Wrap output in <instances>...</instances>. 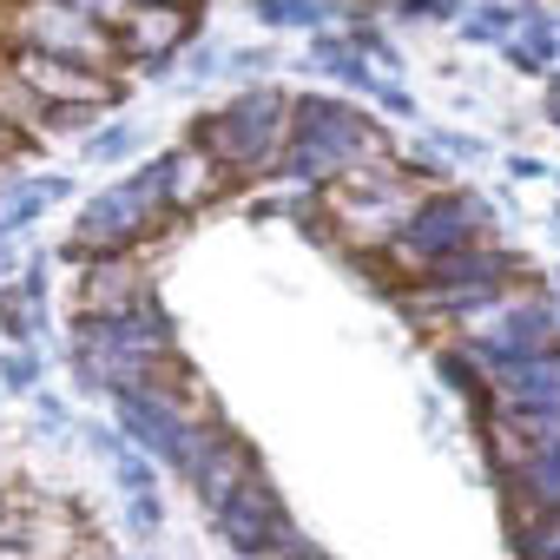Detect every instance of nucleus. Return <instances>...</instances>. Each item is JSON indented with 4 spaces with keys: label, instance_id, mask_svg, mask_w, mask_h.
<instances>
[{
    "label": "nucleus",
    "instance_id": "obj_1",
    "mask_svg": "<svg viewBox=\"0 0 560 560\" xmlns=\"http://www.w3.org/2000/svg\"><path fill=\"white\" fill-rule=\"evenodd\" d=\"M324 205H330L343 244H357V250H389V244L402 237V224L422 211V191H416L402 172H389L383 159H370V165L330 178V198H324Z\"/></svg>",
    "mask_w": 560,
    "mask_h": 560
},
{
    "label": "nucleus",
    "instance_id": "obj_2",
    "mask_svg": "<svg viewBox=\"0 0 560 560\" xmlns=\"http://www.w3.org/2000/svg\"><path fill=\"white\" fill-rule=\"evenodd\" d=\"M291 100H277V93H244L231 100L218 119H205L198 145L224 165V172H264L291 152Z\"/></svg>",
    "mask_w": 560,
    "mask_h": 560
},
{
    "label": "nucleus",
    "instance_id": "obj_3",
    "mask_svg": "<svg viewBox=\"0 0 560 560\" xmlns=\"http://www.w3.org/2000/svg\"><path fill=\"white\" fill-rule=\"evenodd\" d=\"M80 357L93 376H106L113 389H139L159 370H172V343L159 330L152 311H126V317H86L80 330Z\"/></svg>",
    "mask_w": 560,
    "mask_h": 560
},
{
    "label": "nucleus",
    "instance_id": "obj_4",
    "mask_svg": "<svg viewBox=\"0 0 560 560\" xmlns=\"http://www.w3.org/2000/svg\"><path fill=\"white\" fill-rule=\"evenodd\" d=\"M284 159H291L304 178H343V172L383 159V145H376V132H370L357 113L311 100V106H298V119H291V152H284Z\"/></svg>",
    "mask_w": 560,
    "mask_h": 560
},
{
    "label": "nucleus",
    "instance_id": "obj_5",
    "mask_svg": "<svg viewBox=\"0 0 560 560\" xmlns=\"http://www.w3.org/2000/svg\"><path fill=\"white\" fill-rule=\"evenodd\" d=\"M14 40L34 47V54H60V60H80V67H113L119 40L106 21H93L80 0H14V14H8Z\"/></svg>",
    "mask_w": 560,
    "mask_h": 560
},
{
    "label": "nucleus",
    "instance_id": "obj_6",
    "mask_svg": "<svg viewBox=\"0 0 560 560\" xmlns=\"http://www.w3.org/2000/svg\"><path fill=\"white\" fill-rule=\"evenodd\" d=\"M40 100H47V126H80L93 119L106 100H113V80L100 67H80V60H60V54H34V47H14L8 60Z\"/></svg>",
    "mask_w": 560,
    "mask_h": 560
},
{
    "label": "nucleus",
    "instance_id": "obj_7",
    "mask_svg": "<svg viewBox=\"0 0 560 560\" xmlns=\"http://www.w3.org/2000/svg\"><path fill=\"white\" fill-rule=\"evenodd\" d=\"M165 211H172V205H165V185H159V172H145V178H132V185L106 191V198L86 211L80 244H86V250H126V244L152 237Z\"/></svg>",
    "mask_w": 560,
    "mask_h": 560
},
{
    "label": "nucleus",
    "instance_id": "obj_8",
    "mask_svg": "<svg viewBox=\"0 0 560 560\" xmlns=\"http://www.w3.org/2000/svg\"><path fill=\"white\" fill-rule=\"evenodd\" d=\"M145 298H152V284L126 250H100V264L86 270V291H80L86 317H126V311H145Z\"/></svg>",
    "mask_w": 560,
    "mask_h": 560
},
{
    "label": "nucleus",
    "instance_id": "obj_9",
    "mask_svg": "<svg viewBox=\"0 0 560 560\" xmlns=\"http://www.w3.org/2000/svg\"><path fill=\"white\" fill-rule=\"evenodd\" d=\"M185 8L178 0H139V8L119 21V54H132V60H165L178 40H185Z\"/></svg>",
    "mask_w": 560,
    "mask_h": 560
},
{
    "label": "nucleus",
    "instance_id": "obj_10",
    "mask_svg": "<svg viewBox=\"0 0 560 560\" xmlns=\"http://www.w3.org/2000/svg\"><path fill=\"white\" fill-rule=\"evenodd\" d=\"M224 165L205 152V145H185V152H172L165 165H159V185H165V205L172 211H191V205H211L218 191H224Z\"/></svg>",
    "mask_w": 560,
    "mask_h": 560
},
{
    "label": "nucleus",
    "instance_id": "obj_11",
    "mask_svg": "<svg viewBox=\"0 0 560 560\" xmlns=\"http://www.w3.org/2000/svg\"><path fill=\"white\" fill-rule=\"evenodd\" d=\"M14 139H21V126H14V119H8V113H0V152H8V145H14Z\"/></svg>",
    "mask_w": 560,
    "mask_h": 560
}]
</instances>
